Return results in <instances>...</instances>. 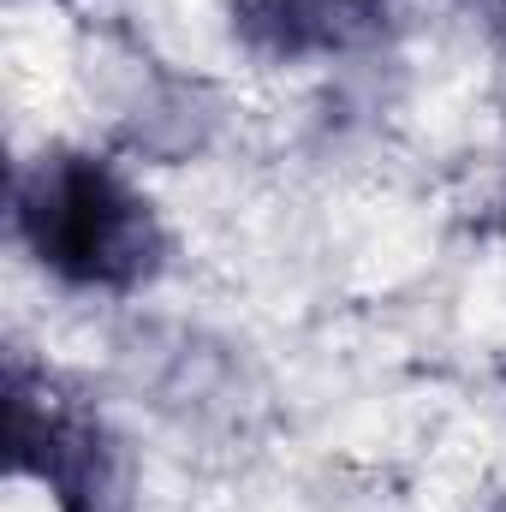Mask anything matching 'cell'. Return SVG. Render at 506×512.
Listing matches in <instances>:
<instances>
[{
	"label": "cell",
	"mask_w": 506,
	"mask_h": 512,
	"mask_svg": "<svg viewBox=\"0 0 506 512\" xmlns=\"http://www.w3.org/2000/svg\"><path fill=\"white\" fill-rule=\"evenodd\" d=\"M12 221L48 274L90 292H131L167 256L149 197L126 185L108 161L72 149L42 155L18 173Z\"/></svg>",
	"instance_id": "6da1fadb"
},
{
	"label": "cell",
	"mask_w": 506,
	"mask_h": 512,
	"mask_svg": "<svg viewBox=\"0 0 506 512\" xmlns=\"http://www.w3.org/2000/svg\"><path fill=\"white\" fill-rule=\"evenodd\" d=\"M6 411L18 477H36L60 512H126V459L96 411L18 358L6 370Z\"/></svg>",
	"instance_id": "7a4b0ae2"
},
{
	"label": "cell",
	"mask_w": 506,
	"mask_h": 512,
	"mask_svg": "<svg viewBox=\"0 0 506 512\" xmlns=\"http://www.w3.org/2000/svg\"><path fill=\"white\" fill-rule=\"evenodd\" d=\"M387 0H233V30L268 60H316L370 42Z\"/></svg>",
	"instance_id": "3957f363"
},
{
	"label": "cell",
	"mask_w": 506,
	"mask_h": 512,
	"mask_svg": "<svg viewBox=\"0 0 506 512\" xmlns=\"http://www.w3.org/2000/svg\"><path fill=\"white\" fill-rule=\"evenodd\" d=\"M495 512H506V495H501V507H495Z\"/></svg>",
	"instance_id": "277c9868"
}]
</instances>
